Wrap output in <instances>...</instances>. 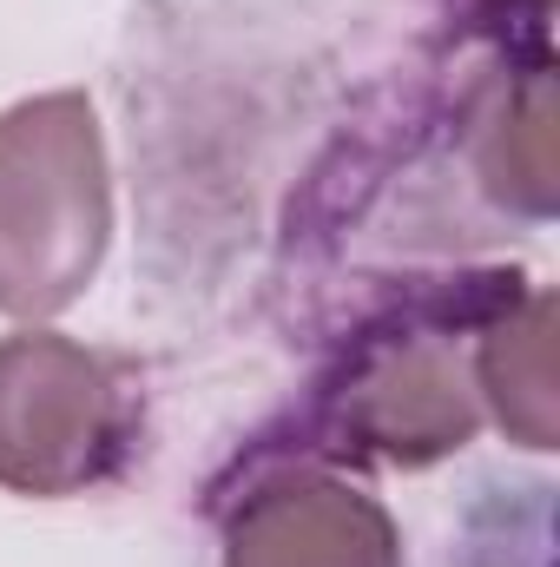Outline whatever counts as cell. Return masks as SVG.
Here are the masks:
<instances>
[{
	"label": "cell",
	"instance_id": "6da1fadb",
	"mask_svg": "<svg viewBox=\"0 0 560 567\" xmlns=\"http://www.w3.org/2000/svg\"><path fill=\"white\" fill-rule=\"evenodd\" d=\"M521 271H475L428 284L376 310L343 357L317 377L310 410L297 423V455L310 462H383L428 468L475 442L481 390H475V337L488 317L521 297Z\"/></svg>",
	"mask_w": 560,
	"mask_h": 567
},
{
	"label": "cell",
	"instance_id": "7a4b0ae2",
	"mask_svg": "<svg viewBox=\"0 0 560 567\" xmlns=\"http://www.w3.org/2000/svg\"><path fill=\"white\" fill-rule=\"evenodd\" d=\"M113 245V165L80 86L0 113V310L60 317Z\"/></svg>",
	"mask_w": 560,
	"mask_h": 567
},
{
	"label": "cell",
	"instance_id": "3957f363",
	"mask_svg": "<svg viewBox=\"0 0 560 567\" xmlns=\"http://www.w3.org/2000/svg\"><path fill=\"white\" fill-rule=\"evenodd\" d=\"M139 449V396L126 370L60 330L0 337V488L27 502L93 495Z\"/></svg>",
	"mask_w": 560,
	"mask_h": 567
},
{
	"label": "cell",
	"instance_id": "277c9868",
	"mask_svg": "<svg viewBox=\"0 0 560 567\" xmlns=\"http://www.w3.org/2000/svg\"><path fill=\"white\" fill-rule=\"evenodd\" d=\"M218 567H403L396 515L336 462L271 455L218 508Z\"/></svg>",
	"mask_w": 560,
	"mask_h": 567
},
{
	"label": "cell",
	"instance_id": "5b68a950",
	"mask_svg": "<svg viewBox=\"0 0 560 567\" xmlns=\"http://www.w3.org/2000/svg\"><path fill=\"white\" fill-rule=\"evenodd\" d=\"M548 73L554 60H501L468 106V152L481 185L528 218L554 212V152H548L554 80Z\"/></svg>",
	"mask_w": 560,
	"mask_h": 567
},
{
	"label": "cell",
	"instance_id": "8992f818",
	"mask_svg": "<svg viewBox=\"0 0 560 567\" xmlns=\"http://www.w3.org/2000/svg\"><path fill=\"white\" fill-rule=\"evenodd\" d=\"M475 390L521 449H554V297H508L475 337Z\"/></svg>",
	"mask_w": 560,
	"mask_h": 567
},
{
	"label": "cell",
	"instance_id": "52a82bcc",
	"mask_svg": "<svg viewBox=\"0 0 560 567\" xmlns=\"http://www.w3.org/2000/svg\"><path fill=\"white\" fill-rule=\"evenodd\" d=\"M462 27L501 47V60H554L548 53V20L554 0H448Z\"/></svg>",
	"mask_w": 560,
	"mask_h": 567
}]
</instances>
